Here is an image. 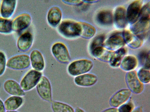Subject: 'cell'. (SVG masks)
<instances>
[{
  "label": "cell",
  "mask_w": 150,
  "mask_h": 112,
  "mask_svg": "<svg viewBox=\"0 0 150 112\" xmlns=\"http://www.w3.org/2000/svg\"><path fill=\"white\" fill-rule=\"evenodd\" d=\"M64 1L67 3L71 4H82L83 1L81 0H66Z\"/></svg>",
  "instance_id": "cell-35"
},
{
  "label": "cell",
  "mask_w": 150,
  "mask_h": 112,
  "mask_svg": "<svg viewBox=\"0 0 150 112\" xmlns=\"http://www.w3.org/2000/svg\"><path fill=\"white\" fill-rule=\"evenodd\" d=\"M105 41V37L103 35H100L95 37L92 41L90 46V52L96 48L103 46Z\"/></svg>",
  "instance_id": "cell-30"
},
{
  "label": "cell",
  "mask_w": 150,
  "mask_h": 112,
  "mask_svg": "<svg viewBox=\"0 0 150 112\" xmlns=\"http://www.w3.org/2000/svg\"><path fill=\"white\" fill-rule=\"evenodd\" d=\"M6 66L5 55L2 51H0V76L4 73Z\"/></svg>",
  "instance_id": "cell-34"
},
{
  "label": "cell",
  "mask_w": 150,
  "mask_h": 112,
  "mask_svg": "<svg viewBox=\"0 0 150 112\" xmlns=\"http://www.w3.org/2000/svg\"><path fill=\"white\" fill-rule=\"evenodd\" d=\"M138 77L144 84L149 83L150 81V69L142 68L137 71Z\"/></svg>",
  "instance_id": "cell-29"
},
{
  "label": "cell",
  "mask_w": 150,
  "mask_h": 112,
  "mask_svg": "<svg viewBox=\"0 0 150 112\" xmlns=\"http://www.w3.org/2000/svg\"><path fill=\"white\" fill-rule=\"evenodd\" d=\"M31 21V17L29 14H21L12 21V30L16 32L22 31L27 28Z\"/></svg>",
  "instance_id": "cell-13"
},
{
  "label": "cell",
  "mask_w": 150,
  "mask_h": 112,
  "mask_svg": "<svg viewBox=\"0 0 150 112\" xmlns=\"http://www.w3.org/2000/svg\"><path fill=\"white\" fill-rule=\"evenodd\" d=\"M127 52L126 49L124 47L114 51L109 62L110 65L114 68L120 66L121 62Z\"/></svg>",
  "instance_id": "cell-24"
},
{
  "label": "cell",
  "mask_w": 150,
  "mask_h": 112,
  "mask_svg": "<svg viewBox=\"0 0 150 112\" xmlns=\"http://www.w3.org/2000/svg\"><path fill=\"white\" fill-rule=\"evenodd\" d=\"M126 10L123 6H119L116 9L113 17V20L116 27L120 29L125 28L126 26Z\"/></svg>",
  "instance_id": "cell-18"
},
{
  "label": "cell",
  "mask_w": 150,
  "mask_h": 112,
  "mask_svg": "<svg viewBox=\"0 0 150 112\" xmlns=\"http://www.w3.org/2000/svg\"><path fill=\"white\" fill-rule=\"evenodd\" d=\"M23 102L21 97L12 96L5 100L4 104L6 111H16L22 106Z\"/></svg>",
  "instance_id": "cell-21"
},
{
  "label": "cell",
  "mask_w": 150,
  "mask_h": 112,
  "mask_svg": "<svg viewBox=\"0 0 150 112\" xmlns=\"http://www.w3.org/2000/svg\"><path fill=\"white\" fill-rule=\"evenodd\" d=\"M132 92L129 88L121 89L115 93L111 97L109 104L112 107L118 108L130 99Z\"/></svg>",
  "instance_id": "cell-8"
},
{
  "label": "cell",
  "mask_w": 150,
  "mask_h": 112,
  "mask_svg": "<svg viewBox=\"0 0 150 112\" xmlns=\"http://www.w3.org/2000/svg\"><path fill=\"white\" fill-rule=\"evenodd\" d=\"M79 22L81 27L80 36L88 39L93 37L96 33L95 28L89 23L83 22Z\"/></svg>",
  "instance_id": "cell-27"
},
{
  "label": "cell",
  "mask_w": 150,
  "mask_h": 112,
  "mask_svg": "<svg viewBox=\"0 0 150 112\" xmlns=\"http://www.w3.org/2000/svg\"><path fill=\"white\" fill-rule=\"evenodd\" d=\"M93 63L87 59H81L73 61L69 64L67 68L68 74L70 76H76L88 73L92 69Z\"/></svg>",
  "instance_id": "cell-1"
},
{
  "label": "cell",
  "mask_w": 150,
  "mask_h": 112,
  "mask_svg": "<svg viewBox=\"0 0 150 112\" xmlns=\"http://www.w3.org/2000/svg\"><path fill=\"white\" fill-rule=\"evenodd\" d=\"M130 31L136 35L143 39L146 35L150 27V19L139 18L132 24Z\"/></svg>",
  "instance_id": "cell-10"
},
{
  "label": "cell",
  "mask_w": 150,
  "mask_h": 112,
  "mask_svg": "<svg viewBox=\"0 0 150 112\" xmlns=\"http://www.w3.org/2000/svg\"><path fill=\"white\" fill-rule=\"evenodd\" d=\"M53 112H74L75 109L71 105L65 102L54 100L51 102Z\"/></svg>",
  "instance_id": "cell-25"
},
{
  "label": "cell",
  "mask_w": 150,
  "mask_h": 112,
  "mask_svg": "<svg viewBox=\"0 0 150 112\" xmlns=\"http://www.w3.org/2000/svg\"><path fill=\"white\" fill-rule=\"evenodd\" d=\"M122 34L125 43L130 47L137 48L142 45L143 39L134 34L130 30H125Z\"/></svg>",
  "instance_id": "cell-16"
},
{
  "label": "cell",
  "mask_w": 150,
  "mask_h": 112,
  "mask_svg": "<svg viewBox=\"0 0 150 112\" xmlns=\"http://www.w3.org/2000/svg\"><path fill=\"white\" fill-rule=\"evenodd\" d=\"M12 21L0 17V33L9 34L12 31Z\"/></svg>",
  "instance_id": "cell-28"
},
{
  "label": "cell",
  "mask_w": 150,
  "mask_h": 112,
  "mask_svg": "<svg viewBox=\"0 0 150 112\" xmlns=\"http://www.w3.org/2000/svg\"><path fill=\"white\" fill-rule=\"evenodd\" d=\"M98 79V77L96 75L88 72L75 77L74 82L78 86L89 87L95 84Z\"/></svg>",
  "instance_id": "cell-12"
},
{
  "label": "cell",
  "mask_w": 150,
  "mask_h": 112,
  "mask_svg": "<svg viewBox=\"0 0 150 112\" xmlns=\"http://www.w3.org/2000/svg\"><path fill=\"white\" fill-rule=\"evenodd\" d=\"M74 112H86L82 108L79 107H77L75 109Z\"/></svg>",
  "instance_id": "cell-39"
},
{
  "label": "cell",
  "mask_w": 150,
  "mask_h": 112,
  "mask_svg": "<svg viewBox=\"0 0 150 112\" xmlns=\"http://www.w3.org/2000/svg\"><path fill=\"white\" fill-rule=\"evenodd\" d=\"M52 52L55 59L61 63H68L71 60L70 56L67 47L62 43H54L52 47Z\"/></svg>",
  "instance_id": "cell-7"
},
{
  "label": "cell",
  "mask_w": 150,
  "mask_h": 112,
  "mask_svg": "<svg viewBox=\"0 0 150 112\" xmlns=\"http://www.w3.org/2000/svg\"><path fill=\"white\" fill-rule=\"evenodd\" d=\"M132 112H144L143 107L141 106L135 107Z\"/></svg>",
  "instance_id": "cell-37"
},
{
  "label": "cell",
  "mask_w": 150,
  "mask_h": 112,
  "mask_svg": "<svg viewBox=\"0 0 150 112\" xmlns=\"http://www.w3.org/2000/svg\"><path fill=\"white\" fill-rule=\"evenodd\" d=\"M126 83L132 92L135 94L141 93L144 89V85L138 78L137 71L134 70L128 72L126 76Z\"/></svg>",
  "instance_id": "cell-6"
},
{
  "label": "cell",
  "mask_w": 150,
  "mask_h": 112,
  "mask_svg": "<svg viewBox=\"0 0 150 112\" xmlns=\"http://www.w3.org/2000/svg\"><path fill=\"white\" fill-rule=\"evenodd\" d=\"M138 64V60L135 56L128 55L123 59L120 66L123 70L128 72L134 70Z\"/></svg>",
  "instance_id": "cell-23"
},
{
  "label": "cell",
  "mask_w": 150,
  "mask_h": 112,
  "mask_svg": "<svg viewBox=\"0 0 150 112\" xmlns=\"http://www.w3.org/2000/svg\"><path fill=\"white\" fill-rule=\"evenodd\" d=\"M140 63L143 68L150 69V52H141L139 56Z\"/></svg>",
  "instance_id": "cell-31"
},
{
  "label": "cell",
  "mask_w": 150,
  "mask_h": 112,
  "mask_svg": "<svg viewBox=\"0 0 150 112\" xmlns=\"http://www.w3.org/2000/svg\"><path fill=\"white\" fill-rule=\"evenodd\" d=\"M96 19L98 22L103 25H109L113 22V17L112 13L108 10H103L97 14Z\"/></svg>",
  "instance_id": "cell-26"
},
{
  "label": "cell",
  "mask_w": 150,
  "mask_h": 112,
  "mask_svg": "<svg viewBox=\"0 0 150 112\" xmlns=\"http://www.w3.org/2000/svg\"><path fill=\"white\" fill-rule=\"evenodd\" d=\"M143 1L135 0L129 4L126 12L127 22L132 24L137 20L142 7Z\"/></svg>",
  "instance_id": "cell-9"
},
{
  "label": "cell",
  "mask_w": 150,
  "mask_h": 112,
  "mask_svg": "<svg viewBox=\"0 0 150 112\" xmlns=\"http://www.w3.org/2000/svg\"><path fill=\"white\" fill-rule=\"evenodd\" d=\"M114 52L102 46L96 48L91 53L93 57L100 60L109 62Z\"/></svg>",
  "instance_id": "cell-20"
},
{
  "label": "cell",
  "mask_w": 150,
  "mask_h": 112,
  "mask_svg": "<svg viewBox=\"0 0 150 112\" xmlns=\"http://www.w3.org/2000/svg\"><path fill=\"white\" fill-rule=\"evenodd\" d=\"M135 105L133 101L130 99L117 108L119 112H132L135 108Z\"/></svg>",
  "instance_id": "cell-32"
},
{
  "label": "cell",
  "mask_w": 150,
  "mask_h": 112,
  "mask_svg": "<svg viewBox=\"0 0 150 112\" xmlns=\"http://www.w3.org/2000/svg\"><path fill=\"white\" fill-rule=\"evenodd\" d=\"M6 112H19L16 111H6Z\"/></svg>",
  "instance_id": "cell-40"
},
{
  "label": "cell",
  "mask_w": 150,
  "mask_h": 112,
  "mask_svg": "<svg viewBox=\"0 0 150 112\" xmlns=\"http://www.w3.org/2000/svg\"><path fill=\"white\" fill-rule=\"evenodd\" d=\"M6 111L4 103L0 99V112H6Z\"/></svg>",
  "instance_id": "cell-38"
},
{
  "label": "cell",
  "mask_w": 150,
  "mask_h": 112,
  "mask_svg": "<svg viewBox=\"0 0 150 112\" xmlns=\"http://www.w3.org/2000/svg\"><path fill=\"white\" fill-rule=\"evenodd\" d=\"M5 91L12 96L22 97L25 95V91L22 89L20 85L16 81L12 79L6 80L4 83Z\"/></svg>",
  "instance_id": "cell-15"
},
{
  "label": "cell",
  "mask_w": 150,
  "mask_h": 112,
  "mask_svg": "<svg viewBox=\"0 0 150 112\" xmlns=\"http://www.w3.org/2000/svg\"><path fill=\"white\" fill-rule=\"evenodd\" d=\"M17 1L15 0L2 1L0 7V13L2 17L8 19L13 14Z\"/></svg>",
  "instance_id": "cell-17"
},
{
  "label": "cell",
  "mask_w": 150,
  "mask_h": 112,
  "mask_svg": "<svg viewBox=\"0 0 150 112\" xmlns=\"http://www.w3.org/2000/svg\"><path fill=\"white\" fill-rule=\"evenodd\" d=\"M37 92L43 100L49 102L52 101V85L48 78L43 75L36 86Z\"/></svg>",
  "instance_id": "cell-4"
},
{
  "label": "cell",
  "mask_w": 150,
  "mask_h": 112,
  "mask_svg": "<svg viewBox=\"0 0 150 112\" xmlns=\"http://www.w3.org/2000/svg\"><path fill=\"white\" fill-rule=\"evenodd\" d=\"M33 42L32 34L28 32H26L22 34L18 38L17 42V46L20 50L26 51L31 46Z\"/></svg>",
  "instance_id": "cell-19"
},
{
  "label": "cell",
  "mask_w": 150,
  "mask_h": 112,
  "mask_svg": "<svg viewBox=\"0 0 150 112\" xmlns=\"http://www.w3.org/2000/svg\"><path fill=\"white\" fill-rule=\"evenodd\" d=\"M62 17V12L57 6H53L49 10L47 20L49 23L52 26H56L60 22Z\"/></svg>",
  "instance_id": "cell-22"
},
{
  "label": "cell",
  "mask_w": 150,
  "mask_h": 112,
  "mask_svg": "<svg viewBox=\"0 0 150 112\" xmlns=\"http://www.w3.org/2000/svg\"><path fill=\"white\" fill-rule=\"evenodd\" d=\"M30 57L33 69L42 72L45 67V62L41 52L38 50H34L31 52Z\"/></svg>",
  "instance_id": "cell-14"
},
{
  "label": "cell",
  "mask_w": 150,
  "mask_h": 112,
  "mask_svg": "<svg viewBox=\"0 0 150 112\" xmlns=\"http://www.w3.org/2000/svg\"><path fill=\"white\" fill-rule=\"evenodd\" d=\"M58 29L64 36L69 38L80 36L81 27L79 22L70 20L63 21L59 25Z\"/></svg>",
  "instance_id": "cell-2"
},
{
  "label": "cell",
  "mask_w": 150,
  "mask_h": 112,
  "mask_svg": "<svg viewBox=\"0 0 150 112\" xmlns=\"http://www.w3.org/2000/svg\"><path fill=\"white\" fill-rule=\"evenodd\" d=\"M150 2H149L142 7L138 19L143 18L150 19Z\"/></svg>",
  "instance_id": "cell-33"
},
{
  "label": "cell",
  "mask_w": 150,
  "mask_h": 112,
  "mask_svg": "<svg viewBox=\"0 0 150 112\" xmlns=\"http://www.w3.org/2000/svg\"><path fill=\"white\" fill-rule=\"evenodd\" d=\"M30 56L27 54H21L13 56L6 62L8 68L15 70H22L28 68L30 65Z\"/></svg>",
  "instance_id": "cell-5"
},
{
  "label": "cell",
  "mask_w": 150,
  "mask_h": 112,
  "mask_svg": "<svg viewBox=\"0 0 150 112\" xmlns=\"http://www.w3.org/2000/svg\"><path fill=\"white\" fill-rule=\"evenodd\" d=\"M125 44L122 36L117 34L112 35L104 41L103 46L109 50L115 51L123 48Z\"/></svg>",
  "instance_id": "cell-11"
},
{
  "label": "cell",
  "mask_w": 150,
  "mask_h": 112,
  "mask_svg": "<svg viewBox=\"0 0 150 112\" xmlns=\"http://www.w3.org/2000/svg\"><path fill=\"white\" fill-rule=\"evenodd\" d=\"M43 75L42 72L33 69L28 71L22 78L20 85L24 91L30 90L36 87Z\"/></svg>",
  "instance_id": "cell-3"
},
{
  "label": "cell",
  "mask_w": 150,
  "mask_h": 112,
  "mask_svg": "<svg viewBox=\"0 0 150 112\" xmlns=\"http://www.w3.org/2000/svg\"><path fill=\"white\" fill-rule=\"evenodd\" d=\"M101 112H119L118 108H117L111 107Z\"/></svg>",
  "instance_id": "cell-36"
}]
</instances>
